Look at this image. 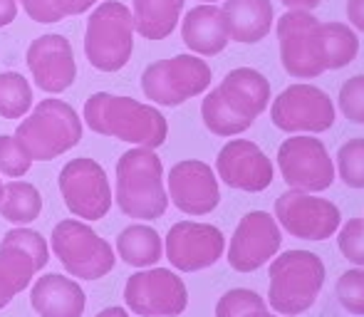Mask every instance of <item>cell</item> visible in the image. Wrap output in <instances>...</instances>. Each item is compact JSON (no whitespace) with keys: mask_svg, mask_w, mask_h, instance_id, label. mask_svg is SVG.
<instances>
[{"mask_svg":"<svg viewBox=\"0 0 364 317\" xmlns=\"http://www.w3.org/2000/svg\"><path fill=\"white\" fill-rule=\"evenodd\" d=\"M85 124L102 136H114L146 149L164 146L168 136L166 117L156 107L112 92H95L85 102Z\"/></svg>","mask_w":364,"mask_h":317,"instance_id":"cell-1","label":"cell"},{"mask_svg":"<svg viewBox=\"0 0 364 317\" xmlns=\"http://www.w3.org/2000/svg\"><path fill=\"white\" fill-rule=\"evenodd\" d=\"M117 206L136 221H156L166 213L168 193L161 158L154 149L134 146L117 161Z\"/></svg>","mask_w":364,"mask_h":317,"instance_id":"cell-2","label":"cell"},{"mask_svg":"<svg viewBox=\"0 0 364 317\" xmlns=\"http://www.w3.org/2000/svg\"><path fill=\"white\" fill-rule=\"evenodd\" d=\"M325 285V263L310 250H285L270 263L268 305L283 317L302 315L315 305Z\"/></svg>","mask_w":364,"mask_h":317,"instance_id":"cell-3","label":"cell"},{"mask_svg":"<svg viewBox=\"0 0 364 317\" xmlns=\"http://www.w3.org/2000/svg\"><path fill=\"white\" fill-rule=\"evenodd\" d=\"M15 141L33 161H53L82 139V119L73 104L43 100L15 129Z\"/></svg>","mask_w":364,"mask_h":317,"instance_id":"cell-4","label":"cell"},{"mask_svg":"<svg viewBox=\"0 0 364 317\" xmlns=\"http://www.w3.org/2000/svg\"><path fill=\"white\" fill-rule=\"evenodd\" d=\"M134 50L132 8L119 0H102L92 10L85 30V55L100 72H119Z\"/></svg>","mask_w":364,"mask_h":317,"instance_id":"cell-5","label":"cell"},{"mask_svg":"<svg viewBox=\"0 0 364 317\" xmlns=\"http://www.w3.org/2000/svg\"><path fill=\"white\" fill-rule=\"evenodd\" d=\"M283 70L295 80H315L325 75V38L322 20L312 10H288L275 25Z\"/></svg>","mask_w":364,"mask_h":317,"instance_id":"cell-6","label":"cell"},{"mask_svg":"<svg viewBox=\"0 0 364 317\" xmlns=\"http://www.w3.org/2000/svg\"><path fill=\"white\" fill-rule=\"evenodd\" d=\"M213 72L206 60L198 55H176V58L151 63L141 75V92L146 100L161 107H178L211 87Z\"/></svg>","mask_w":364,"mask_h":317,"instance_id":"cell-7","label":"cell"},{"mask_svg":"<svg viewBox=\"0 0 364 317\" xmlns=\"http://www.w3.org/2000/svg\"><path fill=\"white\" fill-rule=\"evenodd\" d=\"M50 243H53V250L63 263V268L73 278L100 280L114 268L117 258L112 245L97 236L95 228H90L82 221H75V218L60 221L53 228Z\"/></svg>","mask_w":364,"mask_h":317,"instance_id":"cell-8","label":"cell"},{"mask_svg":"<svg viewBox=\"0 0 364 317\" xmlns=\"http://www.w3.org/2000/svg\"><path fill=\"white\" fill-rule=\"evenodd\" d=\"M337 119L335 102L325 90L297 82L280 92L270 107V122L285 134H322Z\"/></svg>","mask_w":364,"mask_h":317,"instance_id":"cell-9","label":"cell"},{"mask_svg":"<svg viewBox=\"0 0 364 317\" xmlns=\"http://www.w3.org/2000/svg\"><path fill=\"white\" fill-rule=\"evenodd\" d=\"M278 168L288 188L322 193L335 183V161L315 134H292L278 149Z\"/></svg>","mask_w":364,"mask_h":317,"instance_id":"cell-10","label":"cell"},{"mask_svg":"<svg viewBox=\"0 0 364 317\" xmlns=\"http://www.w3.org/2000/svg\"><path fill=\"white\" fill-rule=\"evenodd\" d=\"M60 193L73 216L102 221L112 208V186L105 168L95 158H73L60 171Z\"/></svg>","mask_w":364,"mask_h":317,"instance_id":"cell-11","label":"cell"},{"mask_svg":"<svg viewBox=\"0 0 364 317\" xmlns=\"http://www.w3.org/2000/svg\"><path fill=\"white\" fill-rule=\"evenodd\" d=\"M275 221L280 231L300 240H325L335 236L342 223L340 208L317 193L288 188L275 198Z\"/></svg>","mask_w":364,"mask_h":317,"instance_id":"cell-12","label":"cell"},{"mask_svg":"<svg viewBox=\"0 0 364 317\" xmlns=\"http://www.w3.org/2000/svg\"><path fill=\"white\" fill-rule=\"evenodd\" d=\"M124 303L141 317H178L188 308V290L173 270L149 268L129 275Z\"/></svg>","mask_w":364,"mask_h":317,"instance_id":"cell-13","label":"cell"},{"mask_svg":"<svg viewBox=\"0 0 364 317\" xmlns=\"http://www.w3.org/2000/svg\"><path fill=\"white\" fill-rule=\"evenodd\" d=\"M166 260L181 273H198L216 265L225 253V236L211 223L178 221L164 240Z\"/></svg>","mask_w":364,"mask_h":317,"instance_id":"cell-14","label":"cell"},{"mask_svg":"<svg viewBox=\"0 0 364 317\" xmlns=\"http://www.w3.org/2000/svg\"><path fill=\"white\" fill-rule=\"evenodd\" d=\"M283 233L268 211H250L240 218L235 233L228 245V265L238 273H253V270L268 265L278 255Z\"/></svg>","mask_w":364,"mask_h":317,"instance_id":"cell-15","label":"cell"},{"mask_svg":"<svg viewBox=\"0 0 364 317\" xmlns=\"http://www.w3.org/2000/svg\"><path fill=\"white\" fill-rule=\"evenodd\" d=\"M168 201L186 216H206L220 201L218 176L206 161L186 158L171 166L166 178Z\"/></svg>","mask_w":364,"mask_h":317,"instance_id":"cell-16","label":"cell"},{"mask_svg":"<svg viewBox=\"0 0 364 317\" xmlns=\"http://www.w3.org/2000/svg\"><path fill=\"white\" fill-rule=\"evenodd\" d=\"M216 173L225 186L258 193L273 183L275 166L255 141L230 139L216 156Z\"/></svg>","mask_w":364,"mask_h":317,"instance_id":"cell-17","label":"cell"},{"mask_svg":"<svg viewBox=\"0 0 364 317\" xmlns=\"http://www.w3.org/2000/svg\"><path fill=\"white\" fill-rule=\"evenodd\" d=\"M25 60H28V70L35 85L48 95H60V92L70 90L77 80L75 53L65 35L50 33L35 38L30 43Z\"/></svg>","mask_w":364,"mask_h":317,"instance_id":"cell-18","label":"cell"},{"mask_svg":"<svg viewBox=\"0 0 364 317\" xmlns=\"http://www.w3.org/2000/svg\"><path fill=\"white\" fill-rule=\"evenodd\" d=\"M218 95L243 119L255 122L270 107V82L253 68H235L216 87Z\"/></svg>","mask_w":364,"mask_h":317,"instance_id":"cell-19","label":"cell"},{"mask_svg":"<svg viewBox=\"0 0 364 317\" xmlns=\"http://www.w3.org/2000/svg\"><path fill=\"white\" fill-rule=\"evenodd\" d=\"M181 40L198 58L220 55L230 43L223 10L216 3H201L191 8L181 20Z\"/></svg>","mask_w":364,"mask_h":317,"instance_id":"cell-20","label":"cell"},{"mask_svg":"<svg viewBox=\"0 0 364 317\" xmlns=\"http://www.w3.org/2000/svg\"><path fill=\"white\" fill-rule=\"evenodd\" d=\"M30 305L40 317H82L87 295L75 280L63 278L60 273H48L33 285Z\"/></svg>","mask_w":364,"mask_h":317,"instance_id":"cell-21","label":"cell"},{"mask_svg":"<svg viewBox=\"0 0 364 317\" xmlns=\"http://www.w3.org/2000/svg\"><path fill=\"white\" fill-rule=\"evenodd\" d=\"M220 10L233 43L255 45L273 30L275 10L270 0H223Z\"/></svg>","mask_w":364,"mask_h":317,"instance_id":"cell-22","label":"cell"},{"mask_svg":"<svg viewBox=\"0 0 364 317\" xmlns=\"http://www.w3.org/2000/svg\"><path fill=\"white\" fill-rule=\"evenodd\" d=\"M186 0H132L134 33L144 40H166L181 20Z\"/></svg>","mask_w":364,"mask_h":317,"instance_id":"cell-23","label":"cell"},{"mask_svg":"<svg viewBox=\"0 0 364 317\" xmlns=\"http://www.w3.org/2000/svg\"><path fill=\"white\" fill-rule=\"evenodd\" d=\"M35 273H40V268L28 250L0 240V310L28 288Z\"/></svg>","mask_w":364,"mask_h":317,"instance_id":"cell-24","label":"cell"},{"mask_svg":"<svg viewBox=\"0 0 364 317\" xmlns=\"http://www.w3.org/2000/svg\"><path fill=\"white\" fill-rule=\"evenodd\" d=\"M117 250H119V258L132 268H151L161 260L164 243L151 226L132 223L117 236Z\"/></svg>","mask_w":364,"mask_h":317,"instance_id":"cell-25","label":"cell"},{"mask_svg":"<svg viewBox=\"0 0 364 317\" xmlns=\"http://www.w3.org/2000/svg\"><path fill=\"white\" fill-rule=\"evenodd\" d=\"M40 211H43V196L40 191L28 181H10L3 186V196H0V216L10 223L18 226H28V223L38 221Z\"/></svg>","mask_w":364,"mask_h":317,"instance_id":"cell-26","label":"cell"},{"mask_svg":"<svg viewBox=\"0 0 364 317\" xmlns=\"http://www.w3.org/2000/svg\"><path fill=\"white\" fill-rule=\"evenodd\" d=\"M325 38V70H342L360 55V38L347 23H322Z\"/></svg>","mask_w":364,"mask_h":317,"instance_id":"cell-27","label":"cell"},{"mask_svg":"<svg viewBox=\"0 0 364 317\" xmlns=\"http://www.w3.org/2000/svg\"><path fill=\"white\" fill-rule=\"evenodd\" d=\"M201 119L206 129L216 136H238L245 129L253 127V122L243 119L238 112H233L218 95V90H211L201 102Z\"/></svg>","mask_w":364,"mask_h":317,"instance_id":"cell-28","label":"cell"},{"mask_svg":"<svg viewBox=\"0 0 364 317\" xmlns=\"http://www.w3.org/2000/svg\"><path fill=\"white\" fill-rule=\"evenodd\" d=\"M33 107V87L20 72H0V117L23 119Z\"/></svg>","mask_w":364,"mask_h":317,"instance_id":"cell-29","label":"cell"},{"mask_svg":"<svg viewBox=\"0 0 364 317\" xmlns=\"http://www.w3.org/2000/svg\"><path fill=\"white\" fill-rule=\"evenodd\" d=\"M18 3H23V10L30 15V20L50 25L73 15H82L100 0H18Z\"/></svg>","mask_w":364,"mask_h":317,"instance_id":"cell-30","label":"cell"},{"mask_svg":"<svg viewBox=\"0 0 364 317\" xmlns=\"http://www.w3.org/2000/svg\"><path fill=\"white\" fill-rule=\"evenodd\" d=\"M216 317H275L265 298L248 288H233L218 300Z\"/></svg>","mask_w":364,"mask_h":317,"instance_id":"cell-31","label":"cell"},{"mask_svg":"<svg viewBox=\"0 0 364 317\" xmlns=\"http://www.w3.org/2000/svg\"><path fill=\"white\" fill-rule=\"evenodd\" d=\"M337 173L350 188H364V136L350 139L337 151Z\"/></svg>","mask_w":364,"mask_h":317,"instance_id":"cell-32","label":"cell"},{"mask_svg":"<svg viewBox=\"0 0 364 317\" xmlns=\"http://www.w3.org/2000/svg\"><path fill=\"white\" fill-rule=\"evenodd\" d=\"M335 293L347 313L364 317V268H352L342 273L335 285Z\"/></svg>","mask_w":364,"mask_h":317,"instance_id":"cell-33","label":"cell"},{"mask_svg":"<svg viewBox=\"0 0 364 317\" xmlns=\"http://www.w3.org/2000/svg\"><path fill=\"white\" fill-rule=\"evenodd\" d=\"M337 248L357 268H364V218H352L337 228Z\"/></svg>","mask_w":364,"mask_h":317,"instance_id":"cell-34","label":"cell"},{"mask_svg":"<svg viewBox=\"0 0 364 317\" xmlns=\"http://www.w3.org/2000/svg\"><path fill=\"white\" fill-rule=\"evenodd\" d=\"M30 166H33V158L25 154L15 136L0 134V171L10 178H23L30 171Z\"/></svg>","mask_w":364,"mask_h":317,"instance_id":"cell-35","label":"cell"},{"mask_svg":"<svg viewBox=\"0 0 364 317\" xmlns=\"http://www.w3.org/2000/svg\"><path fill=\"white\" fill-rule=\"evenodd\" d=\"M340 112L355 124H364V75H355L340 87Z\"/></svg>","mask_w":364,"mask_h":317,"instance_id":"cell-36","label":"cell"},{"mask_svg":"<svg viewBox=\"0 0 364 317\" xmlns=\"http://www.w3.org/2000/svg\"><path fill=\"white\" fill-rule=\"evenodd\" d=\"M5 243H15L20 245V248H25L30 255L35 258V263H38V268L43 270L45 265H48L50 260V253H48V243H45V238L40 236L38 231H33V228H13V231H8L3 236Z\"/></svg>","mask_w":364,"mask_h":317,"instance_id":"cell-37","label":"cell"},{"mask_svg":"<svg viewBox=\"0 0 364 317\" xmlns=\"http://www.w3.org/2000/svg\"><path fill=\"white\" fill-rule=\"evenodd\" d=\"M347 20L355 30L364 33V0H347Z\"/></svg>","mask_w":364,"mask_h":317,"instance_id":"cell-38","label":"cell"},{"mask_svg":"<svg viewBox=\"0 0 364 317\" xmlns=\"http://www.w3.org/2000/svg\"><path fill=\"white\" fill-rule=\"evenodd\" d=\"M18 18V0H0V28H8Z\"/></svg>","mask_w":364,"mask_h":317,"instance_id":"cell-39","label":"cell"},{"mask_svg":"<svg viewBox=\"0 0 364 317\" xmlns=\"http://www.w3.org/2000/svg\"><path fill=\"white\" fill-rule=\"evenodd\" d=\"M322 0H283V5L288 10H315Z\"/></svg>","mask_w":364,"mask_h":317,"instance_id":"cell-40","label":"cell"},{"mask_svg":"<svg viewBox=\"0 0 364 317\" xmlns=\"http://www.w3.org/2000/svg\"><path fill=\"white\" fill-rule=\"evenodd\" d=\"M95 317H129V315H127L124 308H117V305H114V308H105L102 313H97Z\"/></svg>","mask_w":364,"mask_h":317,"instance_id":"cell-41","label":"cell"},{"mask_svg":"<svg viewBox=\"0 0 364 317\" xmlns=\"http://www.w3.org/2000/svg\"><path fill=\"white\" fill-rule=\"evenodd\" d=\"M201 3H218V0H201Z\"/></svg>","mask_w":364,"mask_h":317,"instance_id":"cell-42","label":"cell"},{"mask_svg":"<svg viewBox=\"0 0 364 317\" xmlns=\"http://www.w3.org/2000/svg\"><path fill=\"white\" fill-rule=\"evenodd\" d=\"M0 196H3V181H0Z\"/></svg>","mask_w":364,"mask_h":317,"instance_id":"cell-43","label":"cell"}]
</instances>
